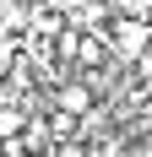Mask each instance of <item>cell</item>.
<instances>
[{
  "label": "cell",
  "mask_w": 152,
  "mask_h": 157,
  "mask_svg": "<svg viewBox=\"0 0 152 157\" xmlns=\"http://www.w3.org/2000/svg\"><path fill=\"white\" fill-rule=\"evenodd\" d=\"M141 136L152 141V109H141Z\"/></svg>",
  "instance_id": "obj_3"
},
{
  "label": "cell",
  "mask_w": 152,
  "mask_h": 157,
  "mask_svg": "<svg viewBox=\"0 0 152 157\" xmlns=\"http://www.w3.org/2000/svg\"><path fill=\"white\" fill-rule=\"evenodd\" d=\"M147 44H152V22H136V16H114L109 22V49L120 60H147Z\"/></svg>",
  "instance_id": "obj_1"
},
{
  "label": "cell",
  "mask_w": 152,
  "mask_h": 157,
  "mask_svg": "<svg viewBox=\"0 0 152 157\" xmlns=\"http://www.w3.org/2000/svg\"><path fill=\"white\" fill-rule=\"evenodd\" d=\"M27 119H33V114L22 109V103H0V146H6V141H22Z\"/></svg>",
  "instance_id": "obj_2"
}]
</instances>
